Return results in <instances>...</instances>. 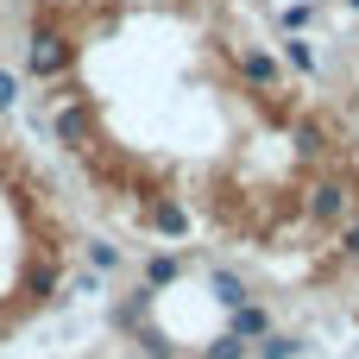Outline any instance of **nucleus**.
Wrapping results in <instances>:
<instances>
[{
    "instance_id": "nucleus-6",
    "label": "nucleus",
    "mask_w": 359,
    "mask_h": 359,
    "mask_svg": "<svg viewBox=\"0 0 359 359\" xmlns=\"http://www.w3.org/2000/svg\"><path fill=\"white\" fill-rule=\"evenodd\" d=\"M341 259H359V215L341 227Z\"/></svg>"
},
{
    "instance_id": "nucleus-4",
    "label": "nucleus",
    "mask_w": 359,
    "mask_h": 359,
    "mask_svg": "<svg viewBox=\"0 0 359 359\" xmlns=\"http://www.w3.org/2000/svg\"><path fill=\"white\" fill-rule=\"evenodd\" d=\"M177 271H183V265H177L170 252H151V259H145V284H151V290H164V284H177Z\"/></svg>"
},
{
    "instance_id": "nucleus-5",
    "label": "nucleus",
    "mask_w": 359,
    "mask_h": 359,
    "mask_svg": "<svg viewBox=\"0 0 359 359\" xmlns=\"http://www.w3.org/2000/svg\"><path fill=\"white\" fill-rule=\"evenodd\" d=\"M202 359H252V341H240V334H221V341H208Z\"/></svg>"
},
{
    "instance_id": "nucleus-2",
    "label": "nucleus",
    "mask_w": 359,
    "mask_h": 359,
    "mask_svg": "<svg viewBox=\"0 0 359 359\" xmlns=\"http://www.w3.org/2000/svg\"><path fill=\"white\" fill-rule=\"evenodd\" d=\"M297 353H303L297 334H259L252 341V359H297Z\"/></svg>"
},
{
    "instance_id": "nucleus-3",
    "label": "nucleus",
    "mask_w": 359,
    "mask_h": 359,
    "mask_svg": "<svg viewBox=\"0 0 359 359\" xmlns=\"http://www.w3.org/2000/svg\"><path fill=\"white\" fill-rule=\"evenodd\" d=\"M208 290L227 303V309H240V303H252V290H246V278H233V271H215L208 278Z\"/></svg>"
},
{
    "instance_id": "nucleus-1",
    "label": "nucleus",
    "mask_w": 359,
    "mask_h": 359,
    "mask_svg": "<svg viewBox=\"0 0 359 359\" xmlns=\"http://www.w3.org/2000/svg\"><path fill=\"white\" fill-rule=\"evenodd\" d=\"M227 334H240V341H259V334H271V316L259 309V303H240L233 309V328Z\"/></svg>"
}]
</instances>
